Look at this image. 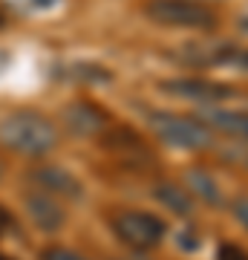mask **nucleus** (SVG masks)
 I'll list each match as a JSON object with an SVG mask.
<instances>
[{
	"label": "nucleus",
	"mask_w": 248,
	"mask_h": 260,
	"mask_svg": "<svg viewBox=\"0 0 248 260\" xmlns=\"http://www.w3.org/2000/svg\"><path fill=\"white\" fill-rule=\"evenodd\" d=\"M196 119L205 121L208 127L225 133V136L248 142V113L245 110H225V107H211V104H205V107H199Z\"/></svg>",
	"instance_id": "423d86ee"
},
{
	"label": "nucleus",
	"mask_w": 248,
	"mask_h": 260,
	"mask_svg": "<svg viewBox=\"0 0 248 260\" xmlns=\"http://www.w3.org/2000/svg\"><path fill=\"white\" fill-rule=\"evenodd\" d=\"M217 260H248V251L234 240H225L220 243V249H217Z\"/></svg>",
	"instance_id": "ddd939ff"
},
{
	"label": "nucleus",
	"mask_w": 248,
	"mask_h": 260,
	"mask_svg": "<svg viewBox=\"0 0 248 260\" xmlns=\"http://www.w3.org/2000/svg\"><path fill=\"white\" fill-rule=\"evenodd\" d=\"M234 214H237V220L248 229V197H242V200H237L234 203Z\"/></svg>",
	"instance_id": "f3484780"
},
{
	"label": "nucleus",
	"mask_w": 248,
	"mask_h": 260,
	"mask_svg": "<svg viewBox=\"0 0 248 260\" xmlns=\"http://www.w3.org/2000/svg\"><path fill=\"white\" fill-rule=\"evenodd\" d=\"M237 29H239V32H245V35H248V6H245V9H242V15H239V18H237Z\"/></svg>",
	"instance_id": "a211bd4d"
},
{
	"label": "nucleus",
	"mask_w": 248,
	"mask_h": 260,
	"mask_svg": "<svg viewBox=\"0 0 248 260\" xmlns=\"http://www.w3.org/2000/svg\"><path fill=\"white\" fill-rule=\"evenodd\" d=\"M145 15L153 23H162V26H170V29L208 32V29L217 26V15L205 3H196V0H147Z\"/></svg>",
	"instance_id": "7ed1b4c3"
},
{
	"label": "nucleus",
	"mask_w": 248,
	"mask_h": 260,
	"mask_svg": "<svg viewBox=\"0 0 248 260\" xmlns=\"http://www.w3.org/2000/svg\"><path fill=\"white\" fill-rule=\"evenodd\" d=\"M185 182L191 185V191L199 200H205L208 205H214V208H220L225 200H222V191H220V185L214 182V177L208 174V171H199V168H188L185 171Z\"/></svg>",
	"instance_id": "9d476101"
},
{
	"label": "nucleus",
	"mask_w": 248,
	"mask_h": 260,
	"mask_svg": "<svg viewBox=\"0 0 248 260\" xmlns=\"http://www.w3.org/2000/svg\"><path fill=\"white\" fill-rule=\"evenodd\" d=\"M162 90L170 95H179V99L199 102V104H214L234 95L231 87H225L220 81H208V78H173V81H162Z\"/></svg>",
	"instance_id": "39448f33"
},
{
	"label": "nucleus",
	"mask_w": 248,
	"mask_h": 260,
	"mask_svg": "<svg viewBox=\"0 0 248 260\" xmlns=\"http://www.w3.org/2000/svg\"><path fill=\"white\" fill-rule=\"evenodd\" d=\"M196 3H211V0H196Z\"/></svg>",
	"instance_id": "aec40b11"
},
{
	"label": "nucleus",
	"mask_w": 248,
	"mask_h": 260,
	"mask_svg": "<svg viewBox=\"0 0 248 260\" xmlns=\"http://www.w3.org/2000/svg\"><path fill=\"white\" fill-rule=\"evenodd\" d=\"M0 177H3V162H0Z\"/></svg>",
	"instance_id": "412c9836"
},
{
	"label": "nucleus",
	"mask_w": 248,
	"mask_h": 260,
	"mask_svg": "<svg viewBox=\"0 0 248 260\" xmlns=\"http://www.w3.org/2000/svg\"><path fill=\"white\" fill-rule=\"evenodd\" d=\"M228 67H234V70H245L248 73V47H237V44H234L231 58H228Z\"/></svg>",
	"instance_id": "4468645a"
},
{
	"label": "nucleus",
	"mask_w": 248,
	"mask_h": 260,
	"mask_svg": "<svg viewBox=\"0 0 248 260\" xmlns=\"http://www.w3.org/2000/svg\"><path fill=\"white\" fill-rule=\"evenodd\" d=\"M147 124L153 130V136L170 145V148L182 150H205L211 148V127L205 121L193 119V116H179V113H150Z\"/></svg>",
	"instance_id": "f03ea898"
},
{
	"label": "nucleus",
	"mask_w": 248,
	"mask_h": 260,
	"mask_svg": "<svg viewBox=\"0 0 248 260\" xmlns=\"http://www.w3.org/2000/svg\"><path fill=\"white\" fill-rule=\"evenodd\" d=\"M0 142L23 156H44L58 145V127L44 113L18 110L0 119Z\"/></svg>",
	"instance_id": "f257e3e1"
},
{
	"label": "nucleus",
	"mask_w": 248,
	"mask_h": 260,
	"mask_svg": "<svg viewBox=\"0 0 248 260\" xmlns=\"http://www.w3.org/2000/svg\"><path fill=\"white\" fill-rule=\"evenodd\" d=\"M0 26H3V15H0Z\"/></svg>",
	"instance_id": "4be33fe9"
},
{
	"label": "nucleus",
	"mask_w": 248,
	"mask_h": 260,
	"mask_svg": "<svg viewBox=\"0 0 248 260\" xmlns=\"http://www.w3.org/2000/svg\"><path fill=\"white\" fill-rule=\"evenodd\" d=\"M153 197H156L165 208H170L173 214H179V217H188V214L193 211V200L185 194V191H179L176 185H170V182L156 185V188H153Z\"/></svg>",
	"instance_id": "9b49d317"
},
{
	"label": "nucleus",
	"mask_w": 248,
	"mask_h": 260,
	"mask_svg": "<svg viewBox=\"0 0 248 260\" xmlns=\"http://www.w3.org/2000/svg\"><path fill=\"white\" fill-rule=\"evenodd\" d=\"M32 179H35V185L44 188L46 194H58V197H66V200H78L84 194L81 182L64 168H52V165L38 168V171H32Z\"/></svg>",
	"instance_id": "1a4fd4ad"
},
{
	"label": "nucleus",
	"mask_w": 248,
	"mask_h": 260,
	"mask_svg": "<svg viewBox=\"0 0 248 260\" xmlns=\"http://www.w3.org/2000/svg\"><path fill=\"white\" fill-rule=\"evenodd\" d=\"M176 243H179L185 251H196V249H199V237H196L193 232H188V229L176 234Z\"/></svg>",
	"instance_id": "dca6fc26"
},
{
	"label": "nucleus",
	"mask_w": 248,
	"mask_h": 260,
	"mask_svg": "<svg viewBox=\"0 0 248 260\" xmlns=\"http://www.w3.org/2000/svg\"><path fill=\"white\" fill-rule=\"evenodd\" d=\"M0 260H9V257H0Z\"/></svg>",
	"instance_id": "5701e85b"
},
{
	"label": "nucleus",
	"mask_w": 248,
	"mask_h": 260,
	"mask_svg": "<svg viewBox=\"0 0 248 260\" xmlns=\"http://www.w3.org/2000/svg\"><path fill=\"white\" fill-rule=\"evenodd\" d=\"M41 260H84L81 254H75L69 249H61V246H52V249H46L41 254Z\"/></svg>",
	"instance_id": "2eb2a0df"
},
{
	"label": "nucleus",
	"mask_w": 248,
	"mask_h": 260,
	"mask_svg": "<svg viewBox=\"0 0 248 260\" xmlns=\"http://www.w3.org/2000/svg\"><path fill=\"white\" fill-rule=\"evenodd\" d=\"M113 232L130 249L150 251L165 237V223L147 211H119L113 217Z\"/></svg>",
	"instance_id": "20e7f679"
},
{
	"label": "nucleus",
	"mask_w": 248,
	"mask_h": 260,
	"mask_svg": "<svg viewBox=\"0 0 248 260\" xmlns=\"http://www.w3.org/2000/svg\"><path fill=\"white\" fill-rule=\"evenodd\" d=\"M3 67H6V55H3V52H0V70H3Z\"/></svg>",
	"instance_id": "6ab92c4d"
},
{
	"label": "nucleus",
	"mask_w": 248,
	"mask_h": 260,
	"mask_svg": "<svg viewBox=\"0 0 248 260\" xmlns=\"http://www.w3.org/2000/svg\"><path fill=\"white\" fill-rule=\"evenodd\" d=\"M64 124L73 136H95V133H101L107 127V116L87 102H75L66 107Z\"/></svg>",
	"instance_id": "6e6552de"
},
{
	"label": "nucleus",
	"mask_w": 248,
	"mask_h": 260,
	"mask_svg": "<svg viewBox=\"0 0 248 260\" xmlns=\"http://www.w3.org/2000/svg\"><path fill=\"white\" fill-rule=\"evenodd\" d=\"M12 9H18L23 12V15H38V12H46V9H52L58 0H6Z\"/></svg>",
	"instance_id": "f8f14e48"
},
{
	"label": "nucleus",
	"mask_w": 248,
	"mask_h": 260,
	"mask_svg": "<svg viewBox=\"0 0 248 260\" xmlns=\"http://www.w3.org/2000/svg\"><path fill=\"white\" fill-rule=\"evenodd\" d=\"M26 211L32 217V223H35V229H41V232L52 234L58 229H64V220H66L64 208L46 194V191H32V194H26Z\"/></svg>",
	"instance_id": "0eeeda50"
}]
</instances>
